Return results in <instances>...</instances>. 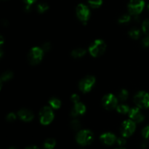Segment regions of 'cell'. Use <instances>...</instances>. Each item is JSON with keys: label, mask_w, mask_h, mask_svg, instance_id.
Instances as JSON below:
<instances>
[{"label": "cell", "mask_w": 149, "mask_h": 149, "mask_svg": "<svg viewBox=\"0 0 149 149\" xmlns=\"http://www.w3.org/2000/svg\"><path fill=\"white\" fill-rule=\"evenodd\" d=\"M106 49V45L102 39H96L89 47L88 51L93 57L97 58L100 56L105 52Z\"/></svg>", "instance_id": "cell-1"}, {"label": "cell", "mask_w": 149, "mask_h": 149, "mask_svg": "<svg viewBox=\"0 0 149 149\" xmlns=\"http://www.w3.org/2000/svg\"><path fill=\"white\" fill-rule=\"evenodd\" d=\"M94 139L93 133L89 130H82L77 133L76 140L81 146H87L92 143Z\"/></svg>", "instance_id": "cell-2"}, {"label": "cell", "mask_w": 149, "mask_h": 149, "mask_svg": "<svg viewBox=\"0 0 149 149\" xmlns=\"http://www.w3.org/2000/svg\"><path fill=\"white\" fill-rule=\"evenodd\" d=\"M55 115L50 106H45L39 112V121L43 125H48L53 121Z\"/></svg>", "instance_id": "cell-3"}, {"label": "cell", "mask_w": 149, "mask_h": 149, "mask_svg": "<svg viewBox=\"0 0 149 149\" xmlns=\"http://www.w3.org/2000/svg\"><path fill=\"white\" fill-rule=\"evenodd\" d=\"M44 52L42 47H34L31 48L29 53V63L32 65H37L42 61L44 57Z\"/></svg>", "instance_id": "cell-4"}, {"label": "cell", "mask_w": 149, "mask_h": 149, "mask_svg": "<svg viewBox=\"0 0 149 149\" xmlns=\"http://www.w3.org/2000/svg\"><path fill=\"white\" fill-rule=\"evenodd\" d=\"M134 102L137 107L140 108V109H148L149 94L144 91L139 92L134 97Z\"/></svg>", "instance_id": "cell-5"}, {"label": "cell", "mask_w": 149, "mask_h": 149, "mask_svg": "<svg viewBox=\"0 0 149 149\" xmlns=\"http://www.w3.org/2000/svg\"><path fill=\"white\" fill-rule=\"evenodd\" d=\"M145 7L143 0H130L128 4V10L130 15L137 16L141 14Z\"/></svg>", "instance_id": "cell-6"}, {"label": "cell", "mask_w": 149, "mask_h": 149, "mask_svg": "<svg viewBox=\"0 0 149 149\" xmlns=\"http://www.w3.org/2000/svg\"><path fill=\"white\" fill-rule=\"evenodd\" d=\"M95 81V78L93 76H87L79 81V88L82 93H89L94 87Z\"/></svg>", "instance_id": "cell-7"}, {"label": "cell", "mask_w": 149, "mask_h": 149, "mask_svg": "<svg viewBox=\"0 0 149 149\" xmlns=\"http://www.w3.org/2000/svg\"><path fill=\"white\" fill-rule=\"evenodd\" d=\"M136 129V123L131 119L125 120L121 127V133L125 138L131 136Z\"/></svg>", "instance_id": "cell-8"}, {"label": "cell", "mask_w": 149, "mask_h": 149, "mask_svg": "<svg viewBox=\"0 0 149 149\" xmlns=\"http://www.w3.org/2000/svg\"><path fill=\"white\" fill-rule=\"evenodd\" d=\"M77 17L82 23H87L90 17V10L87 5L84 4H79L76 9Z\"/></svg>", "instance_id": "cell-9"}, {"label": "cell", "mask_w": 149, "mask_h": 149, "mask_svg": "<svg viewBox=\"0 0 149 149\" xmlns=\"http://www.w3.org/2000/svg\"><path fill=\"white\" fill-rule=\"evenodd\" d=\"M102 104L107 110H112L117 107L118 98L113 94L106 95L102 99Z\"/></svg>", "instance_id": "cell-10"}, {"label": "cell", "mask_w": 149, "mask_h": 149, "mask_svg": "<svg viewBox=\"0 0 149 149\" xmlns=\"http://www.w3.org/2000/svg\"><path fill=\"white\" fill-rule=\"evenodd\" d=\"M128 113H129V116L131 120L135 122L136 124L141 123L144 120V119H145L143 114V113L140 110V108L138 107L131 109Z\"/></svg>", "instance_id": "cell-11"}, {"label": "cell", "mask_w": 149, "mask_h": 149, "mask_svg": "<svg viewBox=\"0 0 149 149\" xmlns=\"http://www.w3.org/2000/svg\"><path fill=\"white\" fill-rule=\"evenodd\" d=\"M17 116L22 121L26 122H31L34 118V115H33V112L26 109H22L19 110L18 112H17Z\"/></svg>", "instance_id": "cell-12"}, {"label": "cell", "mask_w": 149, "mask_h": 149, "mask_svg": "<svg viewBox=\"0 0 149 149\" xmlns=\"http://www.w3.org/2000/svg\"><path fill=\"white\" fill-rule=\"evenodd\" d=\"M100 139L103 144L107 146H111L116 142V135L111 132H106L100 135Z\"/></svg>", "instance_id": "cell-13"}, {"label": "cell", "mask_w": 149, "mask_h": 149, "mask_svg": "<svg viewBox=\"0 0 149 149\" xmlns=\"http://www.w3.org/2000/svg\"><path fill=\"white\" fill-rule=\"evenodd\" d=\"M86 112V106L84 103L81 102H78L77 103H74V107L71 111V115L73 117H77L79 115L84 114Z\"/></svg>", "instance_id": "cell-14"}, {"label": "cell", "mask_w": 149, "mask_h": 149, "mask_svg": "<svg viewBox=\"0 0 149 149\" xmlns=\"http://www.w3.org/2000/svg\"><path fill=\"white\" fill-rule=\"evenodd\" d=\"M13 77V73L10 71H7L1 74V77H0V89L3 87L4 83L10 81L12 78Z\"/></svg>", "instance_id": "cell-15"}, {"label": "cell", "mask_w": 149, "mask_h": 149, "mask_svg": "<svg viewBox=\"0 0 149 149\" xmlns=\"http://www.w3.org/2000/svg\"><path fill=\"white\" fill-rule=\"evenodd\" d=\"M87 53V50L84 48H77L72 50L71 52V55L74 58H81L84 57Z\"/></svg>", "instance_id": "cell-16"}, {"label": "cell", "mask_w": 149, "mask_h": 149, "mask_svg": "<svg viewBox=\"0 0 149 149\" xmlns=\"http://www.w3.org/2000/svg\"><path fill=\"white\" fill-rule=\"evenodd\" d=\"M49 104L52 109H58L61 108V101L60 99L57 98V97H52L50 100H49Z\"/></svg>", "instance_id": "cell-17"}, {"label": "cell", "mask_w": 149, "mask_h": 149, "mask_svg": "<svg viewBox=\"0 0 149 149\" xmlns=\"http://www.w3.org/2000/svg\"><path fill=\"white\" fill-rule=\"evenodd\" d=\"M128 34L132 39H138L141 36V31L138 28H132L128 32Z\"/></svg>", "instance_id": "cell-18"}, {"label": "cell", "mask_w": 149, "mask_h": 149, "mask_svg": "<svg viewBox=\"0 0 149 149\" xmlns=\"http://www.w3.org/2000/svg\"><path fill=\"white\" fill-rule=\"evenodd\" d=\"M56 145V141L53 138H48L44 143V148L45 149H53Z\"/></svg>", "instance_id": "cell-19"}, {"label": "cell", "mask_w": 149, "mask_h": 149, "mask_svg": "<svg viewBox=\"0 0 149 149\" xmlns=\"http://www.w3.org/2000/svg\"><path fill=\"white\" fill-rule=\"evenodd\" d=\"M116 111L119 112V113H122V114H126V113H128L130 112V109L129 106L125 104H120L118 105L117 107L116 108Z\"/></svg>", "instance_id": "cell-20"}, {"label": "cell", "mask_w": 149, "mask_h": 149, "mask_svg": "<svg viewBox=\"0 0 149 149\" xmlns=\"http://www.w3.org/2000/svg\"><path fill=\"white\" fill-rule=\"evenodd\" d=\"M89 5L92 7V8H98L103 4V0H87Z\"/></svg>", "instance_id": "cell-21"}, {"label": "cell", "mask_w": 149, "mask_h": 149, "mask_svg": "<svg viewBox=\"0 0 149 149\" xmlns=\"http://www.w3.org/2000/svg\"><path fill=\"white\" fill-rule=\"evenodd\" d=\"M128 96H129V93H128L127 90H125V89H122L119 93V95H118V98L121 100V101H125V100H127Z\"/></svg>", "instance_id": "cell-22"}, {"label": "cell", "mask_w": 149, "mask_h": 149, "mask_svg": "<svg viewBox=\"0 0 149 149\" xmlns=\"http://www.w3.org/2000/svg\"><path fill=\"white\" fill-rule=\"evenodd\" d=\"M70 125H71V127L74 130H79L81 127V122H80L79 120L77 119H73L71 122V123H70Z\"/></svg>", "instance_id": "cell-23"}, {"label": "cell", "mask_w": 149, "mask_h": 149, "mask_svg": "<svg viewBox=\"0 0 149 149\" xmlns=\"http://www.w3.org/2000/svg\"><path fill=\"white\" fill-rule=\"evenodd\" d=\"M49 9V5L47 3L42 2L39 3L37 5V10L39 13H44L46 11H47Z\"/></svg>", "instance_id": "cell-24"}, {"label": "cell", "mask_w": 149, "mask_h": 149, "mask_svg": "<svg viewBox=\"0 0 149 149\" xmlns=\"http://www.w3.org/2000/svg\"><path fill=\"white\" fill-rule=\"evenodd\" d=\"M131 20V16L130 15L128 14H125L121 16L119 18V23H121V24H125V23H129L130 21Z\"/></svg>", "instance_id": "cell-25"}, {"label": "cell", "mask_w": 149, "mask_h": 149, "mask_svg": "<svg viewBox=\"0 0 149 149\" xmlns=\"http://www.w3.org/2000/svg\"><path fill=\"white\" fill-rule=\"evenodd\" d=\"M142 30L146 36H149V18L143 21L142 24Z\"/></svg>", "instance_id": "cell-26"}, {"label": "cell", "mask_w": 149, "mask_h": 149, "mask_svg": "<svg viewBox=\"0 0 149 149\" xmlns=\"http://www.w3.org/2000/svg\"><path fill=\"white\" fill-rule=\"evenodd\" d=\"M142 135L145 139H149V125L144 127L142 130Z\"/></svg>", "instance_id": "cell-27"}, {"label": "cell", "mask_w": 149, "mask_h": 149, "mask_svg": "<svg viewBox=\"0 0 149 149\" xmlns=\"http://www.w3.org/2000/svg\"><path fill=\"white\" fill-rule=\"evenodd\" d=\"M16 119H17V116H16V114L15 113H8V114L7 115V116H6V119H7L8 122H14V121L16 120Z\"/></svg>", "instance_id": "cell-28"}, {"label": "cell", "mask_w": 149, "mask_h": 149, "mask_svg": "<svg viewBox=\"0 0 149 149\" xmlns=\"http://www.w3.org/2000/svg\"><path fill=\"white\" fill-rule=\"evenodd\" d=\"M52 48V46H51V44L49 42H45L42 45V49H43L44 52H49V50Z\"/></svg>", "instance_id": "cell-29"}, {"label": "cell", "mask_w": 149, "mask_h": 149, "mask_svg": "<svg viewBox=\"0 0 149 149\" xmlns=\"http://www.w3.org/2000/svg\"><path fill=\"white\" fill-rule=\"evenodd\" d=\"M116 143L119 146H124L126 144V140H125V137H121V138H118L116 140Z\"/></svg>", "instance_id": "cell-30"}, {"label": "cell", "mask_w": 149, "mask_h": 149, "mask_svg": "<svg viewBox=\"0 0 149 149\" xmlns=\"http://www.w3.org/2000/svg\"><path fill=\"white\" fill-rule=\"evenodd\" d=\"M142 45L143 47H149V36L144 37L142 40Z\"/></svg>", "instance_id": "cell-31"}, {"label": "cell", "mask_w": 149, "mask_h": 149, "mask_svg": "<svg viewBox=\"0 0 149 149\" xmlns=\"http://www.w3.org/2000/svg\"><path fill=\"white\" fill-rule=\"evenodd\" d=\"M71 100L74 103V104L78 103V102H79V96L77 94H73L71 97Z\"/></svg>", "instance_id": "cell-32"}, {"label": "cell", "mask_w": 149, "mask_h": 149, "mask_svg": "<svg viewBox=\"0 0 149 149\" xmlns=\"http://www.w3.org/2000/svg\"><path fill=\"white\" fill-rule=\"evenodd\" d=\"M23 1H24V3L26 4V5L31 6L33 3L36 2V0H23Z\"/></svg>", "instance_id": "cell-33"}, {"label": "cell", "mask_w": 149, "mask_h": 149, "mask_svg": "<svg viewBox=\"0 0 149 149\" xmlns=\"http://www.w3.org/2000/svg\"><path fill=\"white\" fill-rule=\"evenodd\" d=\"M148 147V143L146 141H144L141 143V148L142 149H146Z\"/></svg>", "instance_id": "cell-34"}, {"label": "cell", "mask_w": 149, "mask_h": 149, "mask_svg": "<svg viewBox=\"0 0 149 149\" xmlns=\"http://www.w3.org/2000/svg\"><path fill=\"white\" fill-rule=\"evenodd\" d=\"M25 149H39L38 147L36 146H29V147H27V148H26Z\"/></svg>", "instance_id": "cell-35"}, {"label": "cell", "mask_w": 149, "mask_h": 149, "mask_svg": "<svg viewBox=\"0 0 149 149\" xmlns=\"http://www.w3.org/2000/svg\"><path fill=\"white\" fill-rule=\"evenodd\" d=\"M147 8H148V10L149 11V4H148V6H147Z\"/></svg>", "instance_id": "cell-36"}, {"label": "cell", "mask_w": 149, "mask_h": 149, "mask_svg": "<svg viewBox=\"0 0 149 149\" xmlns=\"http://www.w3.org/2000/svg\"><path fill=\"white\" fill-rule=\"evenodd\" d=\"M10 149H16V148H14V147H11V148H10Z\"/></svg>", "instance_id": "cell-37"}, {"label": "cell", "mask_w": 149, "mask_h": 149, "mask_svg": "<svg viewBox=\"0 0 149 149\" xmlns=\"http://www.w3.org/2000/svg\"><path fill=\"white\" fill-rule=\"evenodd\" d=\"M118 149H125V148H118Z\"/></svg>", "instance_id": "cell-38"}]
</instances>
